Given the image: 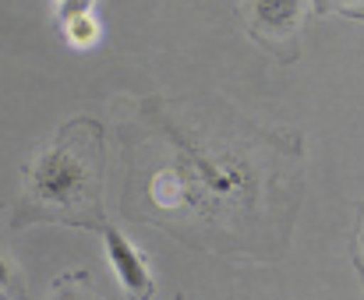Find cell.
Segmentation results:
<instances>
[{"label":"cell","mask_w":364,"mask_h":300,"mask_svg":"<svg viewBox=\"0 0 364 300\" xmlns=\"http://www.w3.org/2000/svg\"><path fill=\"white\" fill-rule=\"evenodd\" d=\"M121 219L237 265L279 262L304 205V135L223 96L117 99Z\"/></svg>","instance_id":"1"},{"label":"cell","mask_w":364,"mask_h":300,"mask_svg":"<svg viewBox=\"0 0 364 300\" xmlns=\"http://www.w3.org/2000/svg\"><path fill=\"white\" fill-rule=\"evenodd\" d=\"M107 187V128L96 117H71L21 166V194L14 201L11 230L68 226L100 233L110 219L103 212Z\"/></svg>","instance_id":"2"},{"label":"cell","mask_w":364,"mask_h":300,"mask_svg":"<svg viewBox=\"0 0 364 300\" xmlns=\"http://www.w3.org/2000/svg\"><path fill=\"white\" fill-rule=\"evenodd\" d=\"M244 32L279 64L301 60V35L308 21V0H241Z\"/></svg>","instance_id":"3"},{"label":"cell","mask_w":364,"mask_h":300,"mask_svg":"<svg viewBox=\"0 0 364 300\" xmlns=\"http://www.w3.org/2000/svg\"><path fill=\"white\" fill-rule=\"evenodd\" d=\"M100 237L107 244V258H110V265L117 272V283H121V290L127 294V300H152V294H156V276L149 269V258L124 237L114 223H107L100 230Z\"/></svg>","instance_id":"4"},{"label":"cell","mask_w":364,"mask_h":300,"mask_svg":"<svg viewBox=\"0 0 364 300\" xmlns=\"http://www.w3.org/2000/svg\"><path fill=\"white\" fill-rule=\"evenodd\" d=\"M50 300H103V294L96 290V283L89 279V272L78 269V272H64V276L53 279Z\"/></svg>","instance_id":"5"},{"label":"cell","mask_w":364,"mask_h":300,"mask_svg":"<svg viewBox=\"0 0 364 300\" xmlns=\"http://www.w3.org/2000/svg\"><path fill=\"white\" fill-rule=\"evenodd\" d=\"M0 300H28L25 283H21V269L4 244H0Z\"/></svg>","instance_id":"6"},{"label":"cell","mask_w":364,"mask_h":300,"mask_svg":"<svg viewBox=\"0 0 364 300\" xmlns=\"http://www.w3.org/2000/svg\"><path fill=\"white\" fill-rule=\"evenodd\" d=\"M315 18H350L364 21V0H311Z\"/></svg>","instance_id":"7"},{"label":"cell","mask_w":364,"mask_h":300,"mask_svg":"<svg viewBox=\"0 0 364 300\" xmlns=\"http://www.w3.org/2000/svg\"><path fill=\"white\" fill-rule=\"evenodd\" d=\"M350 265H354L364 290V201L358 205V219H354V230H350Z\"/></svg>","instance_id":"8"},{"label":"cell","mask_w":364,"mask_h":300,"mask_svg":"<svg viewBox=\"0 0 364 300\" xmlns=\"http://www.w3.org/2000/svg\"><path fill=\"white\" fill-rule=\"evenodd\" d=\"M57 18L60 21H78V18H89V7L92 0H57Z\"/></svg>","instance_id":"9"},{"label":"cell","mask_w":364,"mask_h":300,"mask_svg":"<svg viewBox=\"0 0 364 300\" xmlns=\"http://www.w3.org/2000/svg\"><path fill=\"white\" fill-rule=\"evenodd\" d=\"M173 300H184V294H177V297H173Z\"/></svg>","instance_id":"10"}]
</instances>
